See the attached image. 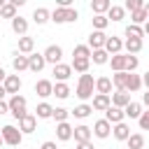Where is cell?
<instances>
[{"label": "cell", "mask_w": 149, "mask_h": 149, "mask_svg": "<svg viewBox=\"0 0 149 149\" xmlns=\"http://www.w3.org/2000/svg\"><path fill=\"white\" fill-rule=\"evenodd\" d=\"M93 91H95V79L86 72V74H81L79 77V84H77V98L79 100H88L91 95H93Z\"/></svg>", "instance_id": "1"}, {"label": "cell", "mask_w": 149, "mask_h": 149, "mask_svg": "<svg viewBox=\"0 0 149 149\" xmlns=\"http://www.w3.org/2000/svg\"><path fill=\"white\" fill-rule=\"evenodd\" d=\"M79 19V14H77V9H72V7H56L54 12H51V21L54 23H72V21H77Z\"/></svg>", "instance_id": "2"}, {"label": "cell", "mask_w": 149, "mask_h": 149, "mask_svg": "<svg viewBox=\"0 0 149 149\" xmlns=\"http://www.w3.org/2000/svg\"><path fill=\"white\" fill-rule=\"evenodd\" d=\"M2 140H5V144H9V147H19V144L23 142V133H21V128L2 126Z\"/></svg>", "instance_id": "3"}, {"label": "cell", "mask_w": 149, "mask_h": 149, "mask_svg": "<svg viewBox=\"0 0 149 149\" xmlns=\"http://www.w3.org/2000/svg\"><path fill=\"white\" fill-rule=\"evenodd\" d=\"M7 102H9V109H12V114H14L19 121H21V119L28 114V112H26V98H23L21 93H19V95H12Z\"/></svg>", "instance_id": "4"}, {"label": "cell", "mask_w": 149, "mask_h": 149, "mask_svg": "<svg viewBox=\"0 0 149 149\" xmlns=\"http://www.w3.org/2000/svg\"><path fill=\"white\" fill-rule=\"evenodd\" d=\"M21 77L19 74H9L5 81H2V88H5V93L7 95H19V91H21Z\"/></svg>", "instance_id": "5"}, {"label": "cell", "mask_w": 149, "mask_h": 149, "mask_svg": "<svg viewBox=\"0 0 149 149\" xmlns=\"http://www.w3.org/2000/svg\"><path fill=\"white\" fill-rule=\"evenodd\" d=\"M44 58H47V63H51L54 68L61 63V58H63V49L58 47V44H49L47 49H44Z\"/></svg>", "instance_id": "6"}, {"label": "cell", "mask_w": 149, "mask_h": 149, "mask_svg": "<svg viewBox=\"0 0 149 149\" xmlns=\"http://www.w3.org/2000/svg\"><path fill=\"white\" fill-rule=\"evenodd\" d=\"M105 44H107V35H105L102 30H93V33L88 35V47H91L93 51L105 49Z\"/></svg>", "instance_id": "7"}, {"label": "cell", "mask_w": 149, "mask_h": 149, "mask_svg": "<svg viewBox=\"0 0 149 149\" xmlns=\"http://www.w3.org/2000/svg\"><path fill=\"white\" fill-rule=\"evenodd\" d=\"M112 128H114V126H112L107 119H100V121H95V123H93V135H95V137H100V140H105V137H109Z\"/></svg>", "instance_id": "8"}, {"label": "cell", "mask_w": 149, "mask_h": 149, "mask_svg": "<svg viewBox=\"0 0 149 149\" xmlns=\"http://www.w3.org/2000/svg\"><path fill=\"white\" fill-rule=\"evenodd\" d=\"M54 81H49V79H40L37 84H35V93L40 95V98H49V95H54Z\"/></svg>", "instance_id": "9"}, {"label": "cell", "mask_w": 149, "mask_h": 149, "mask_svg": "<svg viewBox=\"0 0 149 149\" xmlns=\"http://www.w3.org/2000/svg\"><path fill=\"white\" fill-rule=\"evenodd\" d=\"M105 119H107L112 126H116V123H123V119H126V112H123L121 107H114V105H112V107L105 112Z\"/></svg>", "instance_id": "10"}, {"label": "cell", "mask_w": 149, "mask_h": 149, "mask_svg": "<svg viewBox=\"0 0 149 149\" xmlns=\"http://www.w3.org/2000/svg\"><path fill=\"white\" fill-rule=\"evenodd\" d=\"M130 102H133V100H130V93H128V91H116V93H112V105H114V107L126 109Z\"/></svg>", "instance_id": "11"}, {"label": "cell", "mask_w": 149, "mask_h": 149, "mask_svg": "<svg viewBox=\"0 0 149 149\" xmlns=\"http://www.w3.org/2000/svg\"><path fill=\"white\" fill-rule=\"evenodd\" d=\"M56 137L61 140V142H68V140H72L74 137V128L65 121V123H58L56 126Z\"/></svg>", "instance_id": "12"}, {"label": "cell", "mask_w": 149, "mask_h": 149, "mask_svg": "<svg viewBox=\"0 0 149 149\" xmlns=\"http://www.w3.org/2000/svg\"><path fill=\"white\" fill-rule=\"evenodd\" d=\"M54 74H56V81H68V79L72 77V65L58 63V65L54 68Z\"/></svg>", "instance_id": "13"}, {"label": "cell", "mask_w": 149, "mask_h": 149, "mask_svg": "<svg viewBox=\"0 0 149 149\" xmlns=\"http://www.w3.org/2000/svg\"><path fill=\"white\" fill-rule=\"evenodd\" d=\"M19 128H21V133H35V128H37V116H35V114H26V116L19 121Z\"/></svg>", "instance_id": "14"}, {"label": "cell", "mask_w": 149, "mask_h": 149, "mask_svg": "<svg viewBox=\"0 0 149 149\" xmlns=\"http://www.w3.org/2000/svg\"><path fill=\"white\" fill-rule=\"evenodd\" d=\"M12 65H14V70H16V72H23V70H30V61H28V56H23V54H19V51H14V58H12Z\"/></svg>", "instance_id": "15"}, {"label": "cell", "mask_w": 149, "mask_h": 149, "mask_svg": "<svg viewBox=\"0 0 149 149\" xmlns=\"http://www.w3.org/2000/svg\"><path fill=\"white\" fill-rule=\"evenodd\" d=\"M109 107H112V98L95 93V98H93V109H95V112H107Z\"/></svg>", "instance_id": "16"}, {"label": "cell", "mask_w": 149, "mask_h": 149, "mask_svg": "<svg viewBox=\"0 0 149 149\" xmlns=\"http://www.w3.org/2000/svg\"><path fill=\"white\" fill-rule=\"evenodd\" d=\"M121 49H123V42H121V40L116 37V35L107 37V44H105V51H107V54L116 56V54H121Z\"/></svg>", "instance_id": "17"}, {"label": "cell", "mask_w": 149, "mask_h": 149, "mask_svg": "<svg viewBox=\"0 0 149 149\" xmlns=\"http://www.w3.org/2000/svg\"><path fill=\"white\" fill-rule=\"evenodd\" d=\"M91 135H93V128H88V126H77L74 128V140H77V144L79 142H91Z\"/></svg>", "instance_id": "18"}, {"label": "cell", "mask_w": 149, "mask_h": 149, "mask_svg": "<svg viewBox=\"0 0 149 149\" xmlns=\"http://www.w3.org/2000/svg\"><path fill=\"white\" fill-rule=\"evenodd\" d=\"M33 49H35V40L33 37H19V54H23V56H30L33 54Z\"/></svg>", "instance_id": "19"}, {"label": "cell", "mask_w": 149, "mask_h": 149, "mask_svg": "<svg viewBox=\"0 0 149 149\" xmlns=\"http://www.w3.org/2000/svg\"><path fill=\"white\" fill-rule=\"evenodd\" d=\"M28 61H30V72H40V70L47 65L44 54H30V56H28Z\"/></svg>", "instance_id": "20"}, {"label": "cell", "mask_w": 149, "mask_h": 149, "mask_svg": "<svg viewBox=\"0 0 149 149\" xmlns=\"http://www.w3.org/2000/svg\"><path fill=\"white\" fill-rule=\"evenodd\" d=\"M109 91H112V79H109V77H98V79H95V93L109 95Z\"/></svg>", "instance_id": "21"}, {"label": "cell", "mask_w": 149, "mask_h": 149, "mask_svg": "<svg viewBox=\"0 0 149 149\" xmlns=\"http://www.w3.org/2000/svg\"><path fill=\"white\" fill-rule=\"evenodd\" d=\"M112 135H114L116 140H123V142H128V137H130L133 133H130L128 123H116V126L112 128Z\"/></svg>", "instance_id": "22"}, {"label": "cell", "mask_w": 149, "mask_h": 149, "mask_svg": "<svg viewBox=\"0 0 149 149\" xmlns=\"http://www.w3.org/2000/svg\"><path fill=\"white\" fill-rule=\"evenodd\" d=\"M91 9L95 12V16H105V12L112 9V2L109 0H93L91 2Z\"/></svg>", "instance_id": "23"}, {"label": "cell", "mask_w": 149, "mask_h": 149, "mask_svg": "<svg viewBox=\"0 0 149 149\" xmlns=\"http://www.w3.org/2000/svg\"><path fill=\"white\" fill-rule=\"evenodd\" d=\"M51 19V12L47 9V7H37L35 12H33V21L37 23V26H42V23H47Z\"/></svg>", "instance_id": "24"}, {"label": "cell", "mask_w": 149, "mask_h": 149, "mask_svg": "<svg viewBox=\"0 0 149 149\" xmlns=\"http://www.w3.org/2000/svg\"><path fill=\"white\" fill-rule=\"evenodd\" d=\"M12 30H14L16 35H21V37H26V33H28V21H26L23 16H16V19L12 21Z\"/></svg>", "instance_id": "25"}, {"label": "cell", "mask_w": 149, "mask_h": 149, "mask_svg": "<svg viewBox=\"0 0 149 149\" xmlns=\"http://www.w3.org/2000/svg\"><path fill=\"white\" fill-rule=\"evenodd\" d=\"M72 56H74V58H86V61H91L93 49H91L88 44H77V47L72 49Z\"/></svg>", "instance_id": "26"}, {"label": "cell", "mask_w": 149, "mask_h": 149, "mask_svg": "<svg viewBox=\"0 0 149 149\" xmlns=\"http://www.w3.org/2000/svg\"><path fill=\"white\" fill-rule=\"evenodd\" d=\"M140 86H142V77H140V74H133V72H128L126 91H128V93H135V91H140Z\"/></svg>", "instance_id": "27"}, {"label": "cell", "mask_w": 149, "mask_h": 149, "mask_svg": "<svg viewBox=\"0 0 149 149\" xmlns=\"http://www.w3.org/2000/svg\"><path fill=\"white\" fill-rule=\"evenodd\" d=\"M123 47H126V51L128 54H140L142 51V40H135V37H126V42H123Z\"/></svg>", "instance_id": "28"}, {"label": "cell", "mask_w": 149, "mask_h": 149, "mask_svg": "<svg viewBox=\"0 0 149 149\" xmlns=\"http://www.w3.org/2000/svg\"><path fill=\"white\" fill-rule=\"evenodd\" d=\"M109 65H112L114 72H126V56H123V54L112 56V58H109Z\"/></svg>", "instance_id": "29"}, {"label": "cell", "mask_w": 149, "mask_h": 149, "mask_svg": "<svg viewBox=\"0 0 149 149\" xmlns=\"http://www.w3.org/2000/svg\"><path fill=\"white\" fill-rule=\"evenodd\" d=\"M35 116H37V119H51V116H54V107H51L49 102H40L37 109H35Z\"/></svg>", "instance_id": "30"}, {"label": "cell", "mask_w": 149, "mask_h": 149, "mask_svg": "<svg viewBox=\"0 0 149 149\" xmlns=\"http://www.w3.org/2000/svg\"><path fill=\"white\" fill-rule=\"evenodd\" d=\"M126 81H128V72H114L112 74V84L116 86V91H126Z\"/></svg>", "instance_id": "31"}, {"label": "cell", "mask_w": 149, "mask_h": 149, "mask_svg": "<svg viewBox=\"0 0 149 149\" xmlns=\"http://www.w3.org/2000/svg\"><path fill=\"white\" fill-rule=\"evenodd\" d=\"M0 16L14 21V19H16V5H14V2H5V5L0 7Z\"/></svg>", "instance_id": "32"}, {"label": "cell", "mask_w": 149, "mask_h": 149, "mask_svg": "<svg viewBox=\"0 0 149 149\" xmlns=\"http://www.w3.org/2000/svg\"><path fill=\"white\" fill-rule=\"evenodd\" d=\"M123 16H126V7H119V5H112V9L107 12L109 21H123Z\"/></svg>", "instance_id": "33"}, {"label": "cell", "mask_w": 149, "mask_h": 149, "mask_svg": "<svg viewBox=\"0 0 149 149\" xmlns=\"http://www.w3.org/2000/svg\"><path fill=\"white\" fill-rule=\"evenodd\" d=\"M88 65H91V61H86V58H72V70H74V72L86 74V72H88Z\"/></svg>", "instance_id": "34"}, {"label": "cell", "mask_w": 149, "mask_h": 149, "mask_svg": "<svg viewBox=\"0 0 149 149\" xmlns=\"http://www.w3.org/2000/svg\"><path fill=\"white\" fill-rule=\"evenodd\" d=\"M54 95L61 98V100H65V98L70 95V86H68L65 81H56V86H54Z\"/></svg>", "instance_id": "35"}, {"label": "cell", "mask_w": 149, "mask_h": 149, "mask_svg": "<svg viewBox=\"0 0 149 149\" xmlns=\"http://www.w3.org/2000/svg\"><path fill=\"white\" fill-rule=\"evenodd\" d=\"M91 112H93V105H86V102H81V105H77V107L72 109V114H74L77 119H86Z\"/></svg>", "instance_id": "36"}, {"label": "cell", "mask_w": 149, "mask_h": 149, "mask_svg": "<svg viewBox=\"0 0 149 149\" xmlns=\"http://www.w3.org/2000/svg\"><path fill=\"white\" fill-rule=\"evenodd\" d=\"M123 112H126L128 119H140V116H142V105H140V102H130Z\"/></svg>", "instance_id": "37"}, {"label": "cell", "mask_w": 149, "mask_h": 149, "mask_svg": "<svg viewBox=\"0 0 149 149\" xmlns=\"http://www.w3.org/2000/svg\"><path fill=\"white\" fill-rule=\"evenodd\" d=\"M91 61H93L95 65H105V63H109V54H107L105 49H98V51H93Z\"/></svg>", "instance_id": "38"}, {"label": "cell", "mask_w": 149, "mask_h": 149, "mask_svg": "<svg viewBox=\"0 0 149 149\" xmlns=\"http://www.w3.org/2000/svg\"><path fill=\"white\" fill-rule=\"evenodd\" d=\"M126 37H135V40H142V37H144V28H140V26L130 23V26L126 28Z\"/></svg>", "instance_id": "39"}, {"label": "cell", "mask_w": 149, "mask_h": 149, "mask_svg": "<svg viewBox=\"0 0 149 149\" xmlns=\"http://www.w3.org/2000/svg\"><path fill=\"white\" fill-rule=\"evenodd\" d=\"M142 147H144V137L140 133H133L128 137V149H142Z\"/></svg>", "instance_id": "40"}, {"label": "cell", "mask_w": 149, "mask_h": 149, "mask_svg": "<svg viewBox=\"0 0 149 149\" xmlns=\"http://www.w3.org/2000/svg\"><path fill=\"white\" fill-rule=\"evenodd\" d=\"M147 21H149V16H147V12H144V9H140V12H133V14H130V23H135V26L147 23Z\"/></svg>", "instance_id": "41"}, {"label": "cell", "mask_w": 149, "mask_h": 149, "mask_svg": "<svg viewBox=\"0 0 149 149\" xmlns=\"http://www.w3.org/2000/svg\"><path fill=\"white\" fill-rule=\"evenodd\" d=\"M70 114H72V112H68V109H63V107H54V116H51V119H56L58 123H65Z\"/></svg>", "instance_id": "42"}, {"label": "cell", "mask_w": 149, "mask_h": 149, "mask_svg": "<svg viewBox=\"0 0 149 149\" xmlns=\"http://www.w3.org/2000/svg\"><path fill=\"white\" fill-rule=\"evenodd\" d=\"M137 65H140V61H137V56H133V54H128V56H126V72H135V70H137Z\"/></svg>", "instance_id": "43"}, {"label": "cell", "mask_w": 149, "mask_h": 149, "mask_svg": "<svg viewBox=\"0 0 149 149\" xmlns=\"http://www.w3.org/2000/svg\"><path fill=\"white\" fill-rule=\"evenodd\" d=\"M126 9L133 14V12H140V9H144V2L142 0H126Z\"/></svg>", "instance_id": "44"}, {"label": "cell", "mask_w": 149, "mask_h": 149, "mask_svg": "<svg viewBox=\"0 0 149 149\" xmlns=\"http://www.w3.org/2000/svg\"><path fill=\"white\" fill-rule=\"evenodd\" d=\"M91 21H93V28H95V30H105V28H107V23H109V19H107V16H93Z\"/></svg>", "instance_id": "45"}, {"label": "cell", "mask_w": 149, "mask_h": 149, "mask_svg": "<svg viewBox=\"0 0 149 149\" xmlns=\"http://www.w3.org/2000/svg\"><path fill=\"white\" fill-rule=\"evenodd\" d=\"M137 121H140V128L142 130H149V112H142V116Z\"/></svg>", "instance_id": "46"}, {"label": "cell", "mask_w": 149, "mask_h": 149, "mask_svg": "<svg viewBox=\"0 0 149 149\" xmlns=\"http://www.w3.org/2000/svg\"><path fill=\"white\" fill-rule=\"evenodd\" d=\"M40 149H58V147H56V142L47 140V142H42V147H40Z\"/></svg>", "instance_id": "47"}, {"label": "cell", "mask_w": 149, "mask_h": 149, "mask_svg": "<svg viewBox=\"0 0 149 149\" xmlns=\"http://www.w3.org/2000/svg\"><path fill=\"white\" fill-rule=\"evenodd\" d=\"M7 112H12V109H9V102L2 100V102H0V114H7Z\"/></svg>", "instance_id": "48"}, {"label": "cell", "mask_w": 149, "mask_h": 149, "mask_svg": "<svg viewBox=\"0 0 149 149\" xmlns=\"http://www.w3.org/2000/svg\"><path fill=\"white\" fill-rule=\"evenodd\" d=\"M77 149H95V147H93V142H79Z\"/></svg>", "instance_id": "49"}, {"label": "cell", "mask_w": 149, "mask_h": 149, "mask_svg": "<svg viewBox=\"0 0 149 149\" xmlns=\"http://www.w3.org/2000/svg\"><path fill=\"white\" fill-rule=\"evenodd\" d=\"M142 84H144V86H147V91H149V72H144V74H142Z\"/></svg>", "instance_id": "50"}, {"label": "cell", "mask_w": 149, "mask_h": 149, "mask_svg": "<svg viewBox=\"0 0 149 149\" xmlns=\"http://www.w3.org/2000/svg\"><path fill=\"white\" fill-rule=\"evenodd\" d=\"M142 102L149 107V91H147V93H142Z\"/></svg>", "instance_id": "51"}, {"label": "cell", "mask_w": 149, "mask_h": 149, "mask_svg": "<svg viewBox=\"0 0 149 149\" xmlns=\"http://www.w3.org/2000/svg\"><path fill=\"white\" fill-rule=\"evenodd\" d=\"M144 35H149V21L144 23Z\"/></svg>", "instance_id": "52"}, {"label": "cell", "mask_w": 149, "mask_h": 149, "mask_svg": "<svg viewBox=\"0 0 149 149\" xmlns=\"http://www.w3.org/2000/svg\"><path fill=\"white\" fill-rule=\"evenodd\" d=\"M144 12H147V16H149V2H144Z\"/></svg>", "instance_id": "53"}]
</instances>
